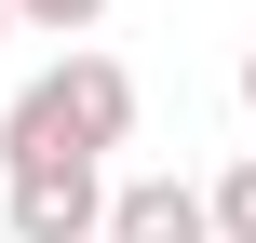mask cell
Returning a JSON list of instances; mask_svg holds the SVG:
<instances>
[{"label": "cell", "instance_id": "obj_1", "mask_svg": "<svg viewBox=\"0 0 256 243\" xmlns=\"http://www.w3.org/2000/svg\"><path fill=\"white\" fill-rule=\"evenodd\" d=\"M122 135H135V68L122 54H54L0 108V162H108Z\"/></svg>", "mask_w": 256, "mask_h": 243}, {"label": "cell", "instance_id": "obj_2", "mask_svg": "<svg viewBox=\"0 0 256 243\" xmlns=\"http://www.w3.org/2000/svg\"><path fill=\"white\" fill-rule=\"evenodd\" d=\"M0 230L14 243H108V176H94V162H14Z\"/></svg>", "mask_w": 256, "mask_h": 243}, {"label": "cell", "instance_id": "obj_3", "mask_svg": "<svg viewBox=\"0 0 256 243\" xmlns=\"http://www.w3.org/2000/svg\"><path fill=\"white\" fill-rule=\"evenodd\" d=\"M108 243H216V189H189V176H122V189H108Z\"/></svg>", "mask_w": 256, "mask_h": 243}, {"label": "cell", "instance_id": "obj_4", "mask_svg": "<svg viewBox=\"0 0 256 243\" xmlns=\"http://www.w3.org/2000/svg\"><path fill=\"white\" fill-rule=\"evenodd\" d=\"M216 243H256V149L216 176Z\"/></svg>", "mask_w": 256, "mask_h": 243}, {"label": "cell", "instance_id": "obj_5", "mask_svg": "<svg viewBox=\"0 0 256 243\" xmlns=\"http://www.w3.org/2000/svg\"><path fill=\"white\" fill-rule=\"evenodd\" d=\"M14 14H27L40 41H81V27H108V0H14Z\"/></svg>", "mask_w": 256, "mask_h": 243}, {"label": "cell", "instance_id": "obj_6", "mask_svg": "<svg viewBox=\"0 0 256 243\" xmlns=\"http://www.w3.org/2000/svg\"><path fill=\"white\" fill-rule=\"evenodd\" d=\"M243 122H256V54H243Z\"/></svg>", "mask_w": 256, "mask_h": 243}, {"label": "cell", "instance_id": "obj_7", "mask_svg": "<svg viewBox=\"0 0 256 243\" xmlns=\"http://www.w3.org/2000/svg\"><path fill=\"white\" fill-rule=\"evenodd\" d=\"M14 27H27V14H14V0H0V41H14Z\"/></svg>", "mask_w": 256, "mask_h": 243}]
</instances>
